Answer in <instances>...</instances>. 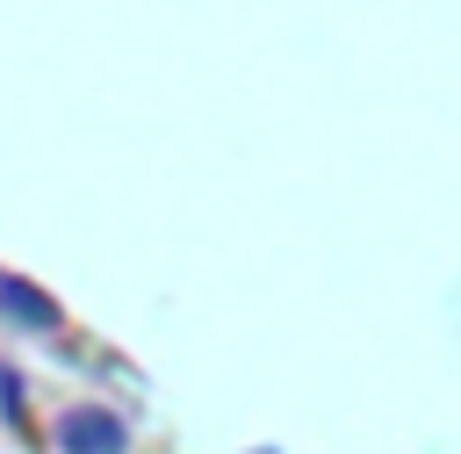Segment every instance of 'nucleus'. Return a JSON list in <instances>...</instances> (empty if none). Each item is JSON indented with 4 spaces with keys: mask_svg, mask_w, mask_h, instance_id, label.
I'll list each match as a JSON object with an SVG mask.
<instances>
[{
    "mask_svg": "<svg viewBox=\"0 0 461 454\" xmlns=\"http://www.w3.org/2000/svg\"><path fill=\"white\" fill-rule=\"evenodd\" d=\"M58 454H130V425L108 404H72L58 418Z\"/></svg>",
    "mask_w": 461,
    "mask_h": 454,
    "instance_id": "nucleus-1",
    "label": "nucleus"
},
{
    "mask_svg": "<svg viewBox=\"0 0 461 454\" xmlns=\"http://www.w3.org/2000/svg\"><path fill=\"white\" fill-rule=\"evenodd\" d=\"M7 310H14V324H36V331H58V303H43L36 288H22V281H7V295H0Z\"/></svg>",
    "mask_w": 461,
    "mask_h": 454,
    "instance_id": "nucleus-2",
    "label": "nucleus"
},
{
    "mask_svg": "<svg viewBox=\"0 0 461 454\" xmlns=\"http://www.w3.org/2000/svg\"><path fill=\"white\" fill-rule=\"evenodd\" d=\"M259 454H274V447H259Z\"/></svg>",
    "mask_w": 461,
    "mask_h": 454,
    "instance_id": "nucleus-3",
    "label": "nucleus"
}]
</instances>
